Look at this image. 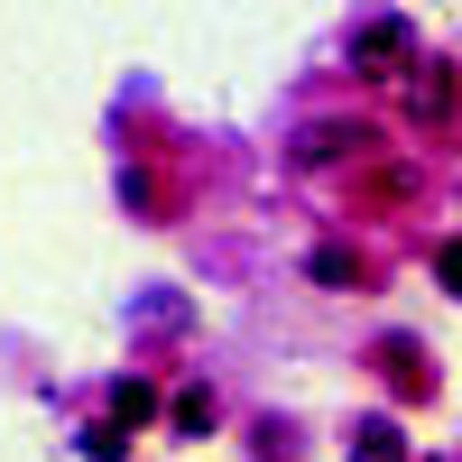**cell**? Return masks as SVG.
<instances>
[{
  "label": "cell",
  "instance_id": "cell-10",
  "mask_svg": "<svg viewBox=\"0 0 462 462\" xmlns=\"http://www.w3.org/2000/svg\"><path fill=\"white\" fill-rule=\"evenodd\" d=\"M435 278H444V287H453V296H462V231H453V241H444V250H435Z\"/></svg>",
  "mask_w": 462,
  "mask_h": 462
},
{
  "label": "cell",
  "instance_id": "cell-2",
  "mask_svg": "<svg viewBox=\"0 0 462 462\" xmlns=\"http://www.w3.org/2000/svg\"><path fill=\"white\" fill-rule=\"evenodd\" d=\"M352 65L370 74V84L407 74V65H416V37H407V19H361V37H352Z\"/></svg>",
  "mask_w": 462,
  "mask_h": 462
},
{
  "label": "cell",
  "instance_id": "cell-9",
  "mask_svg": "<svg viewBox=\"0 0 462 462\" xmlns=\"http://www.w3.org/2000/svg\"><path fill=\"white\" fill-rule=\"evenodd\" d=\"M84 453H93V462H121V416H111V426H93V435H84Z\"/></svg>",
  "mask_w": 462,
  "mask_h": 462
},
{
  "label": "cell",
  "instance_id": "cell-5",
  "mask_svg": "<svg viewBox=\"0 0 462 462\" xmlns=\"http://www.w3.org/2000/svg\"><path fill=\"white\" fill-rule=\"evenodd\" d=\"M352 462H407V435L389 416H370V426H352Z\"/></svg>",
  "mask_w": 462,
  "mask_h": 462
},
{
  "label": "cell",
  "instance_id": "cell-3",
  "mask_svg": "<svg viewBox=\"0 0 462 462\" xmlns=\"http://www.w3.org/2000/svg\"><path fill=\"white\" fill-rule=\"evenodd\" d=\"M333 158H370V130L361 121H305L296 130V167H333Z\"/></svg>",
  "mask_w": 462,
  "mask_h": 462
},
{
  "label": "cell",
  "instance_id": "cell-7",
  "mask_svg": "<svg viewBox=\"0 0 462 462\" xmlns=\"http://www.w3.org/2000/svg\"><path fill=\"white\" fill-rule=\"evenodd\" d=\"M315 278H324V287H352L361 259H352V250H315Z\"/></svg>",
  "mask_w": 462,
  "mask_h": 462
},
{
  "label": "cell",
  "instance_id": "cell-1",
  "mask_svg": "<svg viewBox=\"0 0 462 462\" xmlns=\"http://www.w3.org/2000/svg\"><path fill=\"white\" fill-rule=\"evenodd\" d=\"M407 111H416V130H453V111H462V74L435 65V56H416V74H407Z\"/></svg>",
  "mask_w": 462,
  "mask_h": 462
},
{
  "label": "cell",
  "instance_id": "cell-4",
  "mask_svg": "<svg viewBox=\"0 0 462 462\" xmlns=\"http://www.w3.org/2000/svg\"><path fill=\"white\" fill-rule=\"evenodd\" d=\"M379 379H389L398 398H435V361L416 352V342H379Z\"/></svg>",
  "mask_w": 462,
  "mask_h": 462
},
{
  "label": "cell",
  "instance_id": "cell-6",
  "mask_svg": "<svg viewBox=\"0 0 462 462\" xmlns=\"http://www.w3.org/2000/svg\"><path fill=\"white\" fill-rule=\"evenodd\" d=\"M361 195H370V204H407L416 176H407V167H379V176H361Z\"/></svg>",
  "mask_w": 462,
  "mask_h": 462
},
{
  "label": "cell",
  "instance_id": "cell-8",
  "mask_svg": "<svg viewBox=\"0 0 462 462\" xmlns=\"http://www.w3.org/2000/svg\"><path fill=\"white\" fill-rule=\"evenodd\" d=\"M176 426L204 435V426H213V389H185V398H176Z\"/></svg>",
  "mask_w": 462,
  "mask_h": 462
}]
</instances>
